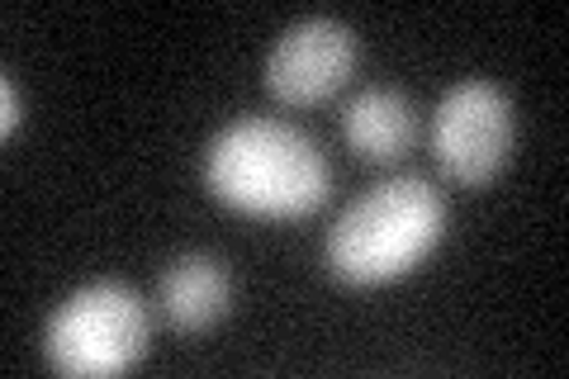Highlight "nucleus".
<instances>
[{
	"label": "nucleus",
	"mask_w": 569,
	"mask_h": 379,
	"mask_svg": "<svg viewBox=\"0 0 569 379\" xmlns=\"http://www.w3.org/2000/svg\"><path fill=\"white\" fill-rule=\"evenodd\" d=\"M204 186L213 200L252 219H309L332 195V171L295 123L247 114L209 138Z\"/></svg>",
	"instance_id": "obj_1"
},
{
	"label": "nucleus",
	"mask_w": 569,
	"mask_h": 379,
	"mask_svg": "<svg viewBox=\"0 0 569 379\" xmlns=\"http://www.w3.org/2000/svg\"><path fill=\"white\" fill-rule=\"evenodd\" d=\"M447 238V195L422 176H389L351 200L328 232V270L342 285H389Z\"/></svg>",
	"instance_id": "obj_2"
},
{
	"label": "nucleus",
	"mask_w": 569,
	"mask_h": 379,
	"mask_svg": "<svg viewBox=\"0 0 569 379\" xmlns=\"http://www.w3.org/2000/svg\"><path fill=\"white\" fill-rule=\"evenodd\" d=\"M152 341V318L129 285L119 280H96L81 285L52 309L43 328V356L58 375L71 379H104L123 375L148 356Z\"/></svg>",
	"instance_id": "obj_3"
},
{
	"label": "nucleus",
	"mask_w": 569,
	"mask_h": 379,
	"mask_svg": "<svg viewBox=\"0 0 569 379\" xmlns=\"http://www.w3.org/2000/svg\"><path fill=\"white\" fill-rule=\"evenodd\" d=\"M512 138H518V114L503 86L470 77L441 96L432 119V157L456 186H489L508 167Z\"/></svg>",
	"instance_id": "obj_4"
},
{
	"label": "nucleus",
	"mask_w": 569,
	"mask_h": 379,
	"mask_svg": "<svg viewBox=\"0 0 569 379\" xmlns=\"http://www.w3.org/2000/svg\"><path fill=\"white\" fill-rule=\"evenodd\" d=\"M356 62H361L356 29L332 20V14H309L276 39L271 58H266V90L295 110L323 104L351 81Z\"/></svg>",
	"instance_id": "obj_5"
},
{
	"label": "nucleus",
	"mask_w": 569,
	"mask_h": 379,
	"mask_svg": "<svg viewBox=\"0 0 569 379\" xmlns=\"http://www.w3.org/2000/svg\"><path fill=\"white\" fill-rule=\"evenodd\" d=\"M342 138L356 157L389 167V161L408 157V148H413L418 114L408 104V96H399L395 86H366L342 110Z\"/></svg>",
	"instance_id": "obj_6"
},
{
	"label": "nucleus",
	"mask_w": 569,
	"mask_h": 379,
	"mask_svg": "<svg viewBox=\"0 0 569 379\" xmlns=\"http://www.w3.org/2000/svg\"><path fill=\"white\" fill-rule=\"evenodd\" d=\"M228 303H233V280H228V266L209 251H190L162 276V313L186 337L209 332L228 313Z\"/></svg>",
	"instance_id": "obj_7"
},
{
	"label": "nucleus",
	"mask_w": 569,
	"mask_h": 379,
	"mask_svg": "<svg viewBox=\"0 0 569 379\" xmlns=\"http://www.w3.org/2000/svg\"><path fill=\"white\" fill-rule=\"evenodd\" d=\"M0 104H6V114H0V133L14 138V129L24 123V96H20V86H14V77L0 81Z\"/></svg>",
	"instance_id": "obj_8"
}]
</instances>
